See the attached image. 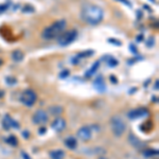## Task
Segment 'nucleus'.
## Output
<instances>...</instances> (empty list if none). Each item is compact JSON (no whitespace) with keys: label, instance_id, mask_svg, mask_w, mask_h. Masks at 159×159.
<instances>
[{"label":"nucleus","instance_id":"nucleus-19","mask_svg":"<svg viewBox=\"0 0 159 159\" xmlns=\"http://www.w3.org/2000/svg\"><path fill=\"white\" fill-rule=\"evenodd\" d=\"M143 155H144V157H148V158H150V157H153V156H155V155H158V151L157 150H151V148H148L147 151H144L143 152Z\"/></svg>","mask_w":159,"mask_h":159},{"label":"nucleus","instance_id":"nucleus-21","mask_svg":"<svg viewBox=\"0 0 159 159\" xmlns=\"http://www.w3.org/2000/svg\"><path fill=\"white\" fill-rule=\"evenodd\" d=\"M21 156H22V158H24V159H31V157L29 156V154L24 152V151L21 152Z\"/></svg>","mask_w":159,"mask_h":159},{"label":"nucleus","instance_id":"nucleus-9","mask_svg":"<svg viewBox=\"0 0 159 159\" xmlns=\"http://www.w3.org/2000/svg\"><path fill=\"white\" fill-rule=\"evenodd\" d=\"M51 127L56 132H61L66 127V121L64 119H61V118H56L51 124Z\"/></svg>","mask_w":159,"mask_h":159},{"label":"nucleus","instance_id":"nucleus-4","mask_svg":"<svg viewBox=\"0 0 159 159\" xmlns=\"http://www.w3.org/2000/svg\"><path fill=\"white\" fill-rule=\"evenodd\" d=\"M76 37H78V31L73 29L61 33L60 36L57 37V43L61 47H66V46L70 45L71 43H73Z\"/></svg>","mask_w":159,"mask_h":159},{"label":"nucleus","instance_id":"nucleus-15","mask_svg":"<svg viewBox=\"0 0 159 159\" xmlns=\"http://www.w3.org/2000/svg\"><path fill=\"white\" fill-rule=\"evenodd\" d=\"M50 157H51V159H64V157H65V152L61 150L51 151Z\"/></svg>","mask_w":159,"mask_h":159},{"label":"nucleus","instance_id":"nucleus-25","mask_svg":"<svg viewBox=\"0 0 159 159\" xmlns=\"http://www.w3.org/2000/svg\"><path fill=\"white\" fill-rule=\"evenodd\" d=\"M46 129H43V127H42V129H39V134H43V133H46Z\"/></svg>","mask_w":159,"mask_h":159},{"label":"nucleus","instance_id":"nucleus-8","mask_svg":"<svg viewBox=\"0 0 159 159\" xmlns=\"http://www.w3.org/2000/svg\"><path fill=\"white\" fill-rule=\"evenodd\" d=\"M78 137L81 140H83V141L89 140L91 138V130H90V129H89V127H87V126L81 127V129L78 130Z\"/></svg>","mask_w":159,"mask_h":159},{"label":"nucleus","instance_id":"nucleus-2","mask_svg":"<svg viewBox=\"0 0 159 159\" xmlns=\"http://www.w3.org/2000/svg\"><path fill=\"white\" fill-rule=\"evenodd\" d=\"M66 25H67V22H66L65 19L56 20L55 22H53L49 27L43 29V31L42 32V37L46 40H51L53 38H57L61 33H64V31L66 29Z\"/></svg>","mask_w":159,"mask_h":159},{"label":"nucleus","instance_id":"nucleus-31","mask_svg":"<svg viewBox=\"0 0 159 159\" xmlns=\"http://www.w3.org/2000/svg\"><path fill=\"white\" fill-rule=\"evenodd\" d=\"M152 1H155V0H152Z\"/></svg>","mask_w":159,"mask_h":159},{"label":"nucleus","instance_id":"nucleus-1","mask_svg":"<svg viewBox=\"0 0 159 159\" xmlns=\"http://www.w3.org/2000/svg\"><path fill=\"white\" fill-rule=\"evenodd\" d=\"M81 17L86 24L96 25H99L103 20L104 17V11L102 7L96 4L86 3L84 4L81 11Z\"/></svg>","mask_w":159,"mask_h":159},{"label":"nucleus","instance_id":"nucleus-24","mask_svg":"<svg viewBox=\"0 0 159 159\" xmlns=\"http://www.w3.org/2000/svg\"><path fill=\"white\" fill-rule=\"evenodd\" d=\"M110 81H111V82H114V83L115 84H116L117 83V80H116V78H115V76H110Z\"/></svg>","mask_w":159,"mask_h":159},{"label":"nucleus","instance_id":"nucleus-11","mask_svg":"<svg viewBox=\"0 0 159 159\" xmlns=\"http://www.w3.org/2000/svg\"><path fill=\"white\" fill-rule=\"evenodd\" d=\"M129 141L134 148H141V147H143V145H144V143H143L142 141H140L137 137H135L134 135H129Z\"/></svg>","mask_w":159,"mask_h":159},{"label":"nucleus","instance_id":"nucleus-29","mask_svg":"<svg viewBox=\"0 0 159 159\" xmlns=\"http://www.w3.org/2000/svg\"><path fill=\"white\" fill-rule=\"evenodd\" d=\"M2 96H3V92L0 91V98H2Z\"/></svg>","mask_w":159,"mask_h":159},{"label":"nucleus","instance_id":"nucleus-27","mask_svg":"<svg viewBox=\"0 0 159 159\" xmlns=\"http://www.w3.org/2000/svg\"><path fill=\"white\" fill-rule=\"evenodd\" d=\"M155 89H158V80H156V84H155Z\"/></svg>","mask_w":159,"mask_h":159},{"label":"nucleus","instance_id":"nucleus-23","mask_svg":"<svg viewBox=\"0 0 159 159\" xmlns=\"http://www.w3.org/2000/svg\"><path fill=\"white\" fill-rule=\"evenodd\" d=\"M7 6H0V13H2V12H4L7 10Z\"/></svg>","mask_w":159,"mask_h":159},{"label":"nucleus","instance_id":"nucleus-20","mask_svg":"<svg viewBox=\"0 0 159 159\" xmlns=\"http://www.w3.org/2000/svg\"><path fill=\"white\" fill-rule=\"evenodd\" d=\"M105 58L107 60V64H108L109 67H116V66L118 65V61L116 60V58L111 57V56H106Z\"/></svg>","mask_w":159,"mask_h":159},{"label":"nucleus","instance_id":"nucleus-6","mask_svg":"<svg viewBox=\"0 0 159 159\" xmlns=\"http://www.w3.org/2000/svg\"><path fill=\"white\" fill-rule=\"evenodd\" d=\"M32 120L34 124H46L48 122V120H49V116H48V114L45 110L38 109L34 112Z\"/></svg>","mask_w":159,"mask_h":159},{"label":"nucleus","instance_id":"nucleus-7","mask_svg":"<svg viewBox=\"0 0 159 159\" xmlns=\"http://www.w3.org/2000/svg\"><path fill=\"white\" fill-rule=\"evenodd\" d=\"M148 115V110L147 108H136V109H133L130 110L129 112V118L132 120H136V119H140V118H143V117H147Z\"/></svg>","mask_w":159,"mask_h":159},{"label":"nucleus","instance_id":"nucleus-28","mask_svg":"<svg viewBox=\"0 0 159 159\" xmlns=\"http://www.w3.org/2000/svg\"><path fill=\"white\" fill-rule=\"evenodd\" d=\"M24 136H25V138H28V137H29V133L25 132V133H24Z\"/></svg>","mask_w":159,"mask_h":159},{"label":"nucleus","instance_id":"nucleus-13","mask_svg":"<svg viewBox=\"0 0 159 159\" xmlns=\"http://www.w3.org/2000/svg\"><path fill=\"white\" fill-rule=\"evenodd\" d=\"M93 85L97 88V90L100 91V92L105 90V84H104V81H103V79H102V76H99V78L94 81Z\"/></svg>","mask_w":159,"mask_h":159},{"label":"nucleus","instance_id":"nucleus-14","mask_svg":"<svg viewBox=\"0 0 159 159\" xmlns=\"http://www.w3.org/2000/svg\"><path fill=\"white\" fill-rule=\"evenodd\" d=\"M48 110L52 116H60L63 112V107H61L60 105H53V106H50Z\"/></svg>","mask_w":159,"mask_h":159},{"label":"nucleus","instance_id":"nucleus-26","mask_svg":"<svg viewBox=\"0 0 159 159\" xmlns=\"http://www.w3.org/2000/svg\"><path fill=\"white\" fill-rule=\"evenodd\" d=\"M66 75H68V72H67V70H65V72H64L63 74H61V78H65Z\"/></svg>","mask_w":159,"mask_h":159},{"label":"nucleus","instance_id":"nucleus-16","mask_svg":"<svg viewBox=\"0 0 159 159\" xmlns=\"http://www.w3.org/2000/svg\"><path fill=\"white\" fill-rule=\"evenodd\" d=\"M12 58L15 61H21L22 58H24V54L20 50H15L12 52Z\"/></svg>","mask_w":159,"mask_h":159},{"label":"nucleus","instance_id":"nucleus-5","mask_svg":"<svg viewBox=\"0 0 159 159\" xmlns=\"http://www.w3.org/2000/svg\"><path fill=\"white\" fill-rule=\"evenodd\" d=\"M36 100H37L36 92L34 90H32V89H25V90L22 92L21 98H20V101L28 107H32L33 105L35 104Z\"/></svg>","mask_w":159,"mask_h":159},{"label":"nucleus","instance_id":"nucleus-22","mask_svg":"<svg viewBox=\"0 0 159 159\" xmlns=\"http://www.w3.org/2000/svg\"><path fill=\"white\" fill-rule=\"evenodd\" d=\"M119 1H122L124 4H126V6H129V7H132V4H130V2L129 1V0H119Z\"/></svg>","mask_w":159,"mask_h":159},{"label":"nucleus","instance_id":"nucleus-30","mask_svg":"<svg viewBox=\"0 0 159 159\" xmlns=\"http://www.w3.org/2000/svg\"><path fill=\"white\" fill-rule=\"evenodd\" d=\"M100 159H106V158H105V157H101V158H100Z\"/></svg>","mask_w":159,"mask_h":159},{"label":"nucleus","instance_id":"nucleus-18","mask_svg":"<svg viewBox=\"0 0 159 159\" xmlns=\"http://www.w3.org/2000/svg\"><path fill=\"white\" fill-rule=\"evenodd\" d=\"M99 66H100V61H96V63H94L93 65H92V67L86 72V76H91V75H93V74L96 73V71L98 70Z\"/></svg>","mask_w":159,"mask_h":159},{"label":"nucleus","instance_id":"nucleus-12","mask_svg":"<svg viewBox=\"0 0 159 159\" xmlns=\"http://www.w3.org/2000/svg\"><path fill=\"white\" fill-rule=\"evenodd\" d=\"M65 145L70 150H74L76 148V145H78V141L74 137H68L65 140Z\"/></svg>","mask_w":159,"mask_h":159},{"label":"nucleus","instance_id":"nucleus-17","mask_svg":"<svg viewBox=\"0 0 159 159\" xmlns=\"http://www.w3.org/2000/svg\"><path fill=\"white\" fill-rule=\"evenodd\" d=\"M6 142L7 144L11 145V147H16V145L18 144V140H17L16 136H14V135H11L7 138H6Z\"/></svg>","mask_w":159,"mask_h":159},{"label":"nucleus","instance_id":"nucleus-10","mask_svg":"<svg viewBox=\"0 0 159 159\" xmlns=\"http://www.w3.org/2000/svg\"><path fill=\"white\" fill-rule=\"evenodd\" d=\"M2 124H3V127L6 129H11V127H19L18 123L15 121V120H13L12 118L9 116V115H6Z\"/></svg>","mask_w":159,"mask_h":159},{"label":"nucleus","instance_id":"nucleus-3","mask_svg":"<svg viewBox=\"0 0 159 159\" xmlns=\"http://www.w3.org/2000/svg\"><path fill=\"white\" fill-rule=\"evenodd\" d=\"M110 125H111V130L114 133L115 136L120 137L124 134L125 129H126V124L123 121L122 118H120L119 116H115L111 118L110 120Z\"/></svg>","mask_w":159,"mask_h":159}]
</instances>
